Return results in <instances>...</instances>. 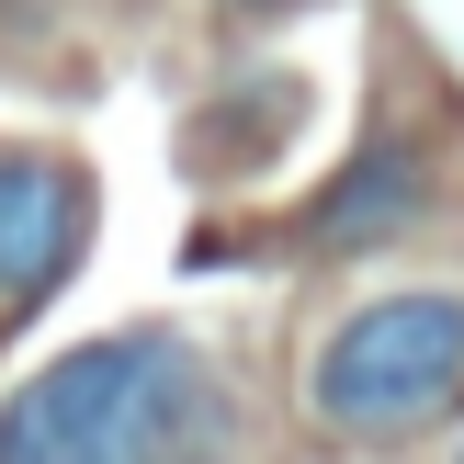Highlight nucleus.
Here are the masks:
<instances>
[{
  "label": "nucleus",
  "mask_w": 464,
  "mask_h": 464,
  "mask_svg": "<svg viewBox=\"0 0 464 464\" xmlns=\"http://www.w3.org/2000/svg\"><path fill=\"white\" fill-rule=\"evenodd\" d=\"M227 385L181 329H113L0 397V464H216Z\"/></svg>",
  "instance_id": "nucleus-1"
},
{
  "label": "nucleus",
  "mask_w": 464,
  "mask_h": 464,
  "mask_svg": "<svg viewBox=\"0 0 464 464\" xmlns=\"http://www.w3.org/2000/svg\"><path fill=\"white\" fill-rule=\"evenodd\" d=\"M464 397V295L420 284V295H374L352 306L306 362V408L340 442H408Z\"/></svg>",
  "instance_id": "nucleus-2"
},
{
  "label": "nucleus",
  "mask_w": 464,
  "mask_h": 464,
  "mask_svg": "<svg viewBox=\"0 0 464 464\" xmlns=\"http://www.w3.org/2000/svg\"><path fill=\"white\" fill-rule=\"evenodd\" d=\"M91 238V181L45 148H0V306H34L45 284H68Z\"/></svg>",
  "instance_id": "nucleus-3"
},
{
  "label": "nucleus",
  "mask_w": 464,
  "mask_h": 464,
  "mask_svg": "<svg viewBox=\"0 0 464 464\" xmlns=\"http://www.w3.org/2000/svg\"><path fill=\"white\" fill-rule=\"evenodd\" d=\"M420 204H430L420 148H408V136H374V148H362L352 170L317 193L306 238H317V249H385V238H408V216H420Z\"/></svg>",
  "instance_id": "nucleus-4"
},
{
  "label": "nucleus",
  "mask_w": 464,
  "mask_h": 464,
  "mask_svg": "<svg viewBox=\"0 0 464 464\" xmlns=\"http://www.w3.org/2000/svg\"><path fill=\"white\" fill-rule=\"evenodd\" d=\"M261 12H284V0H227V23H261Z\"/></svg>",
  "instance_id": "nucleus-5"
},
{
  "label": "nucleus",
  "mask_w": 464,
  "mask_h": 464,
  "mask_svg": "<svg viewBox=\"0 0 464 464\" xmlns=\"http://www.w3.org/2000/svg\"><path fill=\"white\" fill-rule=\"evenodd\" d=\"M453 464H464V442H453Z\"/></svg>",
  "instance_id": "nucleus-6"
}]
</instances>
